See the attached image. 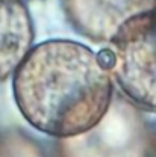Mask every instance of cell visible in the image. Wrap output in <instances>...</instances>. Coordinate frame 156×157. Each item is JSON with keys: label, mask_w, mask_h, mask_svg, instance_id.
<instances>
[{"label": "cell", "mask_w": 156, "mask_h": 157, "mask_svg": "<svg viewBox=\"0 0 156 157\" xmlns=\"http://www.w3.org/2000/svg\"><path fill=\"white\" fill-rule=\"evenodd\" d=\"M15 104L38 132L74 137L106 117L112 77L98 55L70 39H49L32 47L12 78Z\"/></svg>", "instance_id": "6da1fadb"}, {"label": "cell", "mask_w": 156, "mask_h": 157, "mask_svg": "<svg viewBox=\"0 0 156 157\" xmlns=\"http://www.w3.org/2000/svg\"><path fill=\"white\" fill-rule=\"evenodd\" d=\"M98 56L124 97L156 112V11L124 23Z\"/></svg>", "instance_id": "7a4b0ae2"}, {"label": "cell", "mask_w": 156, "mask_h": 157, "mask_svg": "<svg viewBox=\"0 0 156 157\" xmlns=\"http://www.w3.org/2000/svg\"><path fill=\"white\" fill-rule=\"evenodd\" d=\"M71 26L96 42H111L124 23L156 11V0H62Z\"/></svg>", "instance_id": "3957f363"}, {"label": "cell", "mask_w": 156, "mask_h": 157, "mask_svg": "<svg viewBox=\"0 0 156 157\" xmlns=\"http://www.w3.org/2000/svg\"><path fill=\"white\" fill-rule=\"evenodd\" d=\"M34 23L23 0H0V82L14 74L32 48Z\"/></svg>", "instance_id": "277c9868"}]
</instances>
